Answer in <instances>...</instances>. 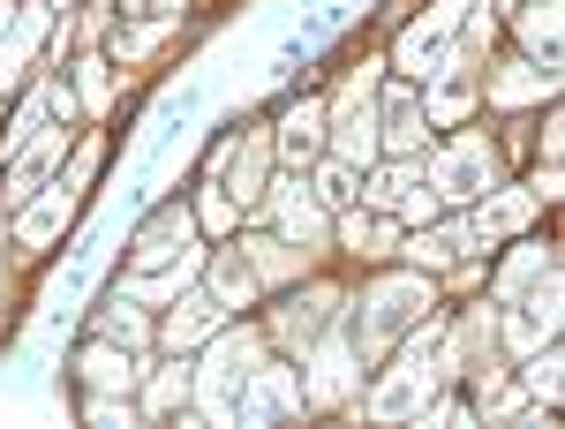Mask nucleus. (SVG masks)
Masks as SVG:
<instances>
[{"label":"nucleus","instance_id":"obj_1","mask_svg":"<svg viewBox=\"0 0 565 429\" xmlns=\"http://www.w3.org/2000/svg\"><path fill=\"white\" fill-rule=\"evenodd\" d=\"M415 317H430V287L407 271V279H385L377 294H370V309H362V324H354V354H385L392 332H407Z\"/></svg>","mask_w":565,"mask_h":429},{"label":"nucleus","instance_id":"obj_2","mask_svg":"<svg viewBox=\"0 0 565 429\" xmlns=\"http://www.w3.org/2000/svg\"><path fill=\"white\" fill-rule=\"evenodd\" d=\"M249 369H257V340H249V332H226V340L212 346V362H204L212 415H234V407H242V385H249Z\"/></svg>","mask_w":565,"mask_h":429},{"label":"nucleus","instance_id":"obj_3","mask_svg":"<svg viewBox=\"0 0 565 429\" xmlns=\"http://www.w3.org/2000/svg\"><path fill=\"white\" fill-rule=\"evenodd\" d=\"M490 143H482V136H468V143H452V151H445V159H437V189H445V196H476V189H490Z\"/></svg>","mask_w":565,"mask_h":429},{"label":"nucleus","instance_id":"obj_4","mask_svg":"<svg viewBox=\"0 0 565 429\" xmlns=\"http://www.w3.org/2000/svg\"><path fill=\"white\" fill-rule=\"evenodd\" d=\"M340 159H377V106H370V76H354L348 106H340Z\"/></svg>","mask_w":565,"mask_h":429},{"label":"nucleus","instance_id":"obj_5","mask_svg":"<svg viewBox=\"0 0 565 429\" xmlns=\"http://www.w3.org/2000/svg\"><path fill=\"white\" fill-rule=\"evenodd\" d=\"M189 234H196V218L181 212V204H167V212H159L151 226H143V234H136V249H129V257L143 264V271H151V264L181 257V249H189Z\"/></svg>","mask_w":565,"mask_h":429},{"label":"nucleus","instance_id":"obj_6","mask_svg":"<svg viewBox=\"0 0 565 429\" xmlns=\"http://www.w3.org/2000/svg\"><path fill=\"white\" fill-rule=\"evenodd\" d=\"M430 377H437V369H423V362L407 354V362H399V377H392V385L370 399V415H385V422H392V415H415V407L430 399Z\"/></svg>","mask_w":565,"mask_h":429},{"label":"nucleus","instance_id":"obj_7","mask_svg":"<svg viewBox=\"0 0 565 429\" xmlns=\"http://www.w3.org/2000/svg\"><path fill=\"white\" fill-rule=\"evenodd\" d=\"M324 324H332V294H324V287H309V294H295L287 309H279V332H287L295 346L324 340Z\"/></svg>","mask_w":565,"mask_h":429},{"label":"nucleus","instance_id":"obj_8","mask_svg":"<svg viewBox=\"0 0 565 429\" xmlns=\"http://www.w3.org/2000/svg\"><path fill=\"white\" fill-rule=\"evenodd\" d=\"M257 287H264V279H257V264H249V257H218L212 264V301H218V309H249Z\"/></svg>","mask_w":565,"mask_h":429},{"label":"nucleus","instance_id":"obj_9","mask_svg":"<svg viewBox=\"0 0 565 429\" xmlns=\"http://www.w3.org/2000/svg\"><path fill=\"white\" fill-rule=\"evenodd\" d=\"M204 332H218V301H212V294H189V301L174 309V317H167V346L181 354V346H196V340H204Z\"/></svg>","mask_w":565,"mask_h":429},{"label":"nucleus","instance_id":"obj_10","mask_svg":"<svg viewBox=\"0 0 565 429\" xmlns=\"http://www.w3.org/2000/svg\"><path fill=\"white\" fill-rule=\"evenodd\" d=\"M76 369H84L98 392H129L136 385V362H129V354H114V346H84V362H76Z\"/></svg>","mask_w":565,"mask_h":429},{"label":"nucleus","instance_id":"obj_11","mask_svg":"<svg viewBox=\"0 0 565 429\" xmlns=\"http://www.w3.org/2000/svg\"><path fill=\"white\" fill-rule=\"evenodd\" d=\"M348 377H354V346L332 340L324 354H317V399H340V392H348Z\"/></svg>","mask_w":565,"mask_h":429},{"label":"nucleus","instance_id":"obj_12","mask_svg":"<svg viewBox=\"0 0 565 429\" xmlns=\"http://www.w3.org/2000/svg\"><path fill=\"white\" fill-rule=\"evenodd\" d=\"M317 129H324V106H295V114H287V129H279V143H287V159H309V151H317Z\"/></svg>","mask_w":565,"mask_h":429},{"label":"nucleus","instance_id":"obj_13","mask_svg":"<svg viewBox=\"0 0 565 429\" xmlns=\"http://www.w3.org/2000/svg\"><path fill=\"white\" fill-rule=\"evenodd\" d=\"M257 173H264V151L249 143V151H242V159L226 167V181H218V189H226V204H257V196H264V189H257Z\"/></svg>","mask_w":565,"mask_h":429},{"label":"nucleus","instance_id":"obj_14","mask_svg":"<svg viewBox=\"0 0 565 429\" xmlns=\"http://www.w3.org/2000/svg\"><path fill=\"white\" fill-rule=\"evenodd\" d=\"M53 159H61V129H53V136L39 143V151H31V159L15 167V181H8V204H23V196H31V189L45 181V167H53Z\"/></svg>","mask_w":565,"mask_h":429},{"label":"nucleus","instance_id":"obj_15","mask_svg":"<svg viewBox=\"0 0 565 429\" xmlns=\"http://www.w3.org/2000/svg\"><path fill=\"white\" fill-rule=\"evenodd\" d=\"M521 31H527V45L551 61V53H558V8H551V0H535V8L521 15Z\"/></svg>","mask_w":565,"mask_h":429},{"label":"nucleus","instance_id":"obj_16","mask_svg":"<svg viewBox=\"0 0 565 429\" xmlns=\"http://www.w3.org/2000/svg\"><path fill=\"white\" fill-rule=\"evenodd\" d=\"M61 226H68V189H61V196H45L39 212L23 218V242H53Z\"/></svg>","mask_w":565,"mask_h":429},{"label":"nucleus","instance_id":"obj_17","mask_svg":"<svg viewBox=\"0 0 565 429\" xmlns=\"http://www.w3.org/2000/svg\"><path fill=\"white\" fill-rule=\"evenodd\" d=\"M287 234H295V242H317V234H324V212H317V204H309L302 189H295V196H287Z\"/></svg>","mask_w":565,"mask_h":429},{"label":"nucleus","instance_id":"obj_18","mask_svg":"<svg viewBox=\"0 0 565 429\" xmlns=\"http://www.w3.org/2000/svg\"><path fill=\"white\" fill-rule=\"evenodd\" d=\"M317 196H324L332 212H348V204H354V173H348V159H340V167H324V181H317Z\"/></svg>","mask_w":565,"mask_h":429},{"label":"nucleus","instance_id":"obj_19","mask_svg":"<svg viewBox=\"0 0 565 429\" xmlns=\"http://www.w3.org/2000/svg\"><path fill=\"white\" fill-rule=\"evenodd\" d=\"M521 218H527V196H498V204H490L482 218H468V226H476V234H490V226H521Z\"/></svg>","mask_w":565,"mask_h":429},{"label":"nucleus","instance_id":"obj_20","mask_svg":"<svg viewBox=\"0 0 565 429\" xmlns=\"http://www.w3.org/2000/svg\"><path fill=\"white\" fill-rule=\"evenodd\" d=\"M535 271H551V257H543V249H521V257H513V271H505V294H513V287H527Z\"/></svg>","mask_w":565,"mask_h":429},{"label":"nucleus","instance_id":"obj_21","mask_svg":"<svg viewBox=\"0 0 565 429\" xmlns=\"http://www.w3.org/2000/svg\"><path fill=\"white\" fill-rule=\"evenodd\" d=\"M527 385L543 392V399H558V354H535L527 362Z\"/></svg>","mask_w":565,"mask_h":429},{"label":"nucleus","instance_id":"obj_22","mask_svg":"<svg viewBox=\"0 0 565 429\" xmlns=\"http://www.w3.org/2000/svg\"><path fill=\"white\" fill-rule=\"evenodd\" d=\"M423 143V114H392V151H415Z\"/></svg>","mask_w":565,"mask_h":429},{"label":"nucleus","instance_id":"obj_23","mask_svg":"<svg viewBox=\"0 0 565 429\" xmlns=\"http://www.w3.org/2000/svg\"><path fill=\"white\" fill-rule=\"evenodd\" d=\"M98 332H106V340H121V346H129V340H136V317L121 309V301H114V309L98 317Z\"/></svg>","mask_w":565,"mask_h":429},{"label":"nucleus","instance_id":"obj_24","mask_svg":"<svg viewBox=\"0 0 565 429\" xmlns=\"http://www.w3.org/2000/svg\"><path fill=\"white\" fill-rule=\"evenodd\" d=\"M181 392H189V369H174V377H159V392H151V407H174Z\"/></svg>","mask_w":565,"mask_h":429},{"label":"nucleus","instance_id":"obj_25","mask_svg":"<svg viewBox=\"0 0 565 429\" xmlns=\"http://www.w3.org/2000/svg\"><path fill=\"white\" fill-rule=\"evenodd\" d=\"M84 98H90V106L106 98V61H84Z\"/></svg>","mask_w":565,"mask_h":429}]
</instances>
